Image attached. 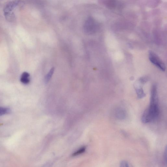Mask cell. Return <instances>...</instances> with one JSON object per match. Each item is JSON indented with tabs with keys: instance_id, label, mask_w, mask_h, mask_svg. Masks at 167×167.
Here are the masks:
<instances>
[{
	"instance_id": "6da1fadb",
	"label": "cell",
	"mask_w": 167,
	"mask_h": 167,
	"mask_svg": "<svg viewBox=\"0 0 167 167\" xmlns=\"http://www.w3.org/2000/svg\"><path fill=\"white\" fill-rule=\"evenodd\" d=\"M159 114L158 103H150L149 108L146 110L142 115V122L144 123L152 122L158 118Z\"/></svg>"
},
{
	"instance_id": "7a4b0ae2",
	"label": "cell",
	"mask_w": 167,
	"mask_h": 167,
	"mask_svg": "<svg viewBox=\"0 0 167 167\" xmlns=\"http://www.w3.org/2000/svg\"><path fill=\"white\" fill-rule=\"evenodd\" d=\"M98 26L96 21L92 17H90L86 20L84 25V29L86 33L91 34L95 32Z\"/></svg>"
},
{
	"instance_id": "3957f363",
	"label": "cell",
	"mask_w": 167,
	"mask_h": 167,
	"mask_svg": "<svg viewBox=\"0 0 167 167\" xmlns=\"http://www.w3.org/2000/svg\"><path fill=\"white\" fill-rule=\"evenodd\" d=\"M149 59L150 62L159 69L163 71L165 70V66L159 57L153 51H150Z\"/></svg>"
},
{
	"instance_id": "277c9868",
	"label": "cell",
	"mask_w": 167,
	"mask_h": 167,
	"mask_svg": "<svg viewBox=\"0 0 167 167\" xmlns=\"http://www.w3.org/2000/svg\"><path fill=\"white\" fill-rule=\"evenodd\" d=\"M20 2L19 0H14L8 2L5 5L4 9V13L12 12V10L18 6Z\"/></svg>"
},
{
	"instance_id": "5b68a950",
	"label": "cell",
	"mask_w": 167,
	"mask_h": 167,
	"mask_svg": "<svg viewBox=\"0 0 167 167\" xmlns=\"http://www.w3.org/2000/svg\"><path fill=\"white\" fill-rule=\"evenodd\" d=\"M101 2L106 5L107 8L112 9L115 8L117 5L116 0H100Z\"/></svg>"
},
{
	"instance_id": "8992f818",
	"label": "cell",
	"mask_w": 167,
	"mask_h": 167,
	"mask_svg": "<svg viewBox=\"0 0 167 167\" xmlns=\"http://www.w3.org/2000/svg\"><path fill=\"white\" fill-rule=\"evenodd\" d=\"M117 118L120 120H123L126 117V112L125 110L122 108H117L115 112Z\"/></svg>"
},
{
	"instance_id": "52a82bcc",
	"label": "cell",
	"mask_w": 167,
	"mask_h": 167,
	"mask_svg": "<svg viewBox=\"0 0 167 167\" xmlns=\"http://www.w3.org/2000/svg\"><path fill=\"white\" fill-rule=\"evenodd\" d=\"M29 75L27 72H24L21 77V81L24 84H27L30 82Z\"/></svg>"
},
{
	"instance_id": "ba28073f",
	"label": "cell",
	"mask_w": 167,
	"mask_h": 167,
	"mask_svg": "<svg viewBox=\"0 0 167 167\" xmlns=\"http://www.w3.org/2000/svg\"><path fill=\"white\" fill-rule=\"evenodd\" d=\"M160 3V0H148V6L150 8H154L157 7Z\"/></svg>"
},
{
	"instance_id": "9c48e42d",
	"label": "cell",
	"mask_w": 167,
	"mask_h": 167,
	"mask_svg": "<svg viewBox=\"0 0 167 167\" xmlns=\"http://www.w3.org/2000/svg\"><path fill=\"white\" fill-rule=\"evenodd\" d=\"M54 71V68H52L50 70L48 73V74L45 76V82L46 84L48 83L50 81L52 75H53Z\"/></svg>"
},
{
	"instance_id": "30bf717a",
	"label": "cell",
	"mask_w": 167,
	"mask_h": 167,
	"mask_svg": "<svg viewBox=\"0 0 167 167\" xmlns=\"http://www.w3.org/2000/svg\"><path fill=\"white\" fill-rule=\"evenodd\" d=\"M4 15L5 18L10 21H13L15 18V15L12 12L4 13Z\"/></svg>"
},
{
	"instance_id": "8fae6325",
	"label": "cell",
	"mask_w": 167,
	"mask_h": 167,
	"mask_svg": "<svg viewBox=\"0 0 167 167\" xmlns=\"http://www.w3.org/2000/svg\"><path fill=\"white\" fill-rule=\"evenodd\" d=\"M10 112V110L9 108L0 107V116L8 114Z\"/></svg>"
},
{
	"instance_id": "7c38bea8",
	"label": "cell",
	"mask_w": 167,
	"mask_h": 167,
	"mask_svg": "<svg viewBox=\"0 0 167 167\" xmlns=\"http://www.w3.org/2000/svg\"><path fill=\"white\" fill-rule=\"evenodd\" d=\"M138 97L139 99H142L146 95L142 88H138L136 90Z\"/></svg>"
},
{
	"instance_id": "4fadbf2b",
	"label": "cell",
	"mask_w": 167,
	"mask_h": 167,
	"mask_svg": "<svg viewBox=\"0 0 167 167\" xmlns=\"http://www.w3.org/2000/svg\"><path fill=\"white\" fill-rule=\"evenodd\" d=\"M86 149V148L83 147L80 149L79 150H78L77 151H76V153L73 154V156H75L80 154L84 152Z\"/></svg>"
},
{
	"instance_id": "5bb4252c",
	"label": "cell",
	"mask_w": 167,
	"mask_h": 167,
	"mask_svg": "<svg viewBox=\"0 0 167 167\" xmlns=\"http://www.w3.org/2000/svg\"><path fill=\"white\" fill-rule=\"evenodd\" d=\"M120 167H129V163L127 161H122L120 162Z\"/></svg>"
},
{
	"instance_id": "9a60e30c",
	"label": "cell",
	"mask_w": 167,
	"mask_h": 167,
	"mask_svg": "<svg viewBox=\"0 0 167 167\" xmlns=\"http://www.w3.org/2000/svg\"><path fill=\"white\" fill-rule=\"evenodd\" d=\"M164 161L165 164L166 165H167V148L166 147L165 150L164 151Z\"/></svg>"
}]
</instances>
